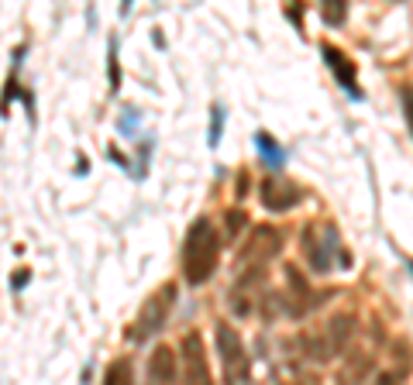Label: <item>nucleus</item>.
<instances>
[{
	"mask_svg": "<svg viewBox=\"0 0 413 385\" xmlns=\"http://www.w3.org/2000/svg\"><path fill=\"white\" fill-rule=\"evenodd\" d=\"M182 361H186V382H211V368H206V347L196 330L182 337Z\"/></svg>",
	"mask_w": 413,
	"mask_h": 385,
	"instance_id": "8",
	"label": "nucleus"
},
{
	"mask_svg": "<svg viewBox=\"0 0 413 385\" xmlns=\"http://www.w3.org/2000/svg\"><path fill=\"white\" fill-rule=\"evenodd\" d=\"M399 100H403V117H406V128L413 135V86H399Z\"/></svg>",
	"mask_w": 413,
	"mask_h": 385,
	"instance_id": "15",
	"label": "nucleus"
},
{
	"mask_svg": "<svg viewBox=\"0 0 413 385\" xmlns=\"http://www.w3.org/2000/svg\"><path fill=\"white\" fill-rule=\"evenodd\" d=\"M320 52H324V59H327V66L334 69V76H338V83L355 97V100H362V90H358V69H355V62L341 52V49H334V45H320Z\"/></svg>",
	"mask_w": 413,
	"mask_h": 385,
	"instance_id": "9",
	"label": "nucleus"
},
{
	"mask_svg": "<svg viewBox=\"0 0 413 385\" xmlns=\"http://www.w3.org/2000/svg\"><path fill=\"white\" fill-rule=\"evenodd\" d=\"M410 268H413V261H410Z\"/></svg>",
	"mask_w": 413,
	"mask_h": 385,
	"instance_id": "21",
	"label": "nucleus"
},
{
	"mask_svg": "<svg viewBox=\"0 0 413 385\" xmlns=\"http://www.w3.org/2000/svg\"><path fill=\"white\" fill-rule=\"evenodd\" d=\"M279 251H283V234H279L276 227L262 224V227H255V231L248 234V241L241 244L238 265H241V268H245V265H269Z\"/></svg>",
	"mask_w": 413,
	"mask_h": 385,
	"instance_id": "5",
	"label": "nucleus"
},
{
	"mask_svg": "<svg viewBox=\"0 0 413 385\" xmlns=\"http://www.w3.org/2000/svg\"><path fill=\"white\" fill-rule=\"evenodd\" d=\"M221 128H224V107H214V124H211V145L221 141Z\"/></svg>",
	"mask_w": 413,
	"mask_h": 385,
	"instance_id": "18",
	"label": "nucleus"
},
{
	"mask_svg": "<svg viewBox=\"0 0 413 385\" xmlns=\"http://www.w3.org/2000/svg\"><path fill=\"white\" fill-rule=\"evenodd\" d=\"M104 382H107V385L131 382V361H128V358H117V361H110V368L104 371Z\"/></svg>",
	"mask_w": 413,
	"mask_h": 385,
	"instance_id": "14",
	"label": "nucleus"
},
{
	"mask_svg": "<svg viewBox=\"0 0 413 385\" xmlns=\"http://www.w3.org/2000/svg\"><path fill=\"white\" fill-rule=\"evenodd\" d=\"M176 375H179V361H176L172 347L158 344V347L152 351V358H148V378H152V382H172Z\"/></svg>",
	"mask_w": 413,
	"mask_h": 385,
	"instance_id": "10",
	"label": "nucleus"
},
{
	"mask_svg": "<svg viewBox=\"0 0 413 385\" xmlns=\"http://www.w3.org/2000/svg\"><path fill=\"white\" fill-rule=\"evenodd\" d=\"M259 200H262L266 210L283 213V210H290V207H296L303 200V189L296 183H290V179H266L259 186Z\"/></svg>",
	"mask_w": 413,
	"mask_h": 385,
	"instance_id": "7",
	"label": "nucleus"
},
{
	"mask_svg": "<svg viewBox=\"0 0 413 385\" xmlns=\"http://www.w3.org/2000/svg\"><path fill=\"white\" fill-rule=\"evenodd\" d=\"M241 231H245V213L241 210H228V234L238 237Z\"/></svg>",
	"mask_w": 413,
	"mask_h": 385,
	"instance_id": "17",
	"label": "nucleus"
},
{
	"mask_svg": "<svg viewBox=\"0 0 413 385\" xmlns=\"http://www.w3.org/2000/svg\"><path fill=\"white\" fill-rule=\"evenodd\" d=\"M28 279H32V275H28V268H21V272L11 279V285H14V289H25V285H28Z\"/></svg>",
	"mask_w": 413,
	"mask_h": 385,
	"instance_id": "19",
	"label": "nucleus"
},
{
	"mask_svg": "<svg viewBox=\"0 0 413 385\" xmlns=\"http://www.w3.org/2000/svg\"><path fill=\"white\" fill-rule=\"evenodd\" d=\"M317 303H320V299H317L310 279H307L296 265H286V303H283L286 313H290V316H303V313H310Z\"/></svg>",
	"mask_w": 413,
	"mask_h": 385,
	"instance_id": "6",
	"label": "nucleus"
},
{
	"mask_svg": "<svg viewBox=\"0 0 413 385\" xmlns=\"http://www.w3.org/2000/svg\"><path fill=\"white\" fill-rule=\"evenodd\" d=\"M255 145H259V155H262V162H266L269 169H283V165H286V148H283L269 131H259V135H255Z\"/></svg>",
	"mask_w": 413,
	"mask_h": 385,
	"instance_id": "12",
	"label": "nucleus"
},
{
	"mask_svg": "<svg viewBox=\"0 0 413 385\" xmlns=\"http://www.w3.org/2000/svg\"><path fill=\"white\" fill-rule=\"evenodd\" d=\"M131 11V0H121V14H128Z\"/></svg>",
	"mask_w": 413,
	"mask_h": 385,
	"instance_id": "20",
	"label": "nucleus"
},
{
	"mask_svg": "<svg viewBox=\"0 0 413 385\" xmlns=\"http://www.w3.org/2000/svg\"><path fill=\"white\" fill-rule=\"evenodd\" d=\"M351 334H355V316H351V313H338V316L327 323V334H324L327 351H331V354L344 351V344L351 340Z\"/></svg>",
	"mask_w": 413,
	"mask_h": 385,
	"instance_id": "11",
	"label": "nucleus"
},
{
	"mask_svg": "<svg viewBox=\"0 0 413 385\" xmlns=\"http://www.w3.org/2000/svg\"><path fill=\"white\" fill-rule=\"evenodd\" d=\"M303 255L310 261L314 272H331L334 261L348 265V251L341 248V237H338V227L334 224H307L303 227Z\"/></svg>",
	"mask_w": 413,
	"mask_h": 385,
	"instance_id": "2",
	"label": "nucleus"
},
{
	"mask_svg": "<svg viewBox=\"0 0 413 385\" xmlns=\"http://www.w3.org/2000/svg\"><path fill=\"white\" fill-rule=\"evenodd\" d=\"M344 14H348L344 0H320V18H324L331 28H341V25H344Z\"/></svg>",
	"mask_w": 413,
	"mask_h": 385,
	"instance_id": "13",
	"label": "nucleus"
},
{
	"mask_svg": "<svg viewBox=\"0 0 413 385\" xmlns=\"http://www.w3.org/2000/svg\"><path fill=\"white\" fill-rule=\"evenodd\" d=\"M107 69H110V90L121 86V69H117V42L110 38V56H107Z\"/></svg>",
	"mask_w": 413,
	"mask_h": 385,
	"instance_id": "16",
	"label": "nucleus"
},
{
	"mask_svg": "<svg viewBox=\"0 0 413 385\" xmlns=\"http://www.w3.org/2000/svg\"><path fill=\"white\" fill-rule=\"evenodd\" d=\"M214 340H217L224 382H248V378H252V358H248V351H245L241 334H238L235 327H228V323H217Z\"/></svg>",
	"mask_w": 413,
	"mask_h": 385,
	"instance_id": "3",
	"label": "nucleus"
},
{
	"mask_svg": "<svg viewBox=\"0 0 413 385\" xmlns=\"http://www.w3.org/2000/svg\"><path fill=\"white\" fill-rule=\"evenodd\" d=\"M217 258H221V237L214 224L206 217H196L182 237V279L189 285H203L214 275Z\"/></svg>",
	"mask_w": 413,
	"mask_h": 385,
	"instance_id": "1",
	"label": "nucleus"
},
{
	"mask_svg": "<svg viewBox=\"0 0 413 385\" xmlns=\"http://www.w3.org/2000/svg\"><path fill=\"white\" fill-rule=\"evenodd\" d=\"M172 303H176V282H165L162 289H155L131 323V340H148L155 330H162L172 313Z\"/></svg>",
	"mask_w": 413,
	"mask_h": 385,
	"instance_id": "4",
	"label": "nucleus"
}]
</instances>
